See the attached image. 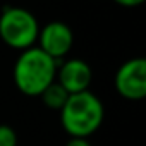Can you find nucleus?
<instances>
[{
	"label": "nucleus",
	"mask_w": 146,
	"mask_h": 146,
	"mask_svg": "<svg viewBox=\"0 0 146 146\" xmlns=\"http://www.w3.org/2000/svg\"><path fill=\"white\" fill-rule=\"evenodd\" d=\"M58 64L60 62L41 52L38 46L23 50L12 69L16 88L26 96H40L52 83H55Z\"/></svg>",
	"instance_id": "obj_1"
},
{
	"label": "nucleus",
	"mask_w": 146,
	"mask_h": 146,
	"mask_svg": "<svg viewBox=\"0 0 146 146\" xmlns=\"http://www.w3.org/2000/svg\"><path fill=\"white\" fill-rule=\"evenodd\" d=\"M105 107L102 100L88 91L69 95L60 110V124L70 137H90L103 124Z\"/></svg>",
	"instance_id": "obj_2"
},
{
	"label": "nucleus",
	"mask_w": 146,
	"mask_h": 146,
	"mask_svg": "<svg viewBox=\"0 0 146 146\" xmlns=\"http://www.w3.org/2000/svg\"><path fill=\"white\" fill-rule=\"evenodd\" d=\"M40 33V23L36 16L17 5H7L0 12V40L9 48L28 50L36 46Z\"/></svg>",
	"instance_id": "obj_3"
},
{
	"label": "nucleus",
	"mask_w": 146,
	"mask_h": 146,
	"mask_svg": "<svg viewBox=\"0 0 146 146\" xmlns=\"http://www.w3.org/2000/svg\"><path fill=\"white\" fill-rule=\"evenodd\" d=\"M115 91L129 102H141L146 96V60L134 57L125 60L115 72Z\"/></svg>",
	"instance_id": "obj_4"
},
{
	"label": "nucleus",
	"mask_w": 146,
	"mask_h": 146,
	"mask_svg": "<svg viewBox=\"0 0 146 146\" xmlns=\"http://www.w3.org/2000/svg\"><path fill=\"white\" fill-rule=\"evenodd\" d=\"M72 45H74V33L64 21H50L40 28L36 46L57 62L69 55Z\"/></svg>",
	"instance_id": "obj_5"
},
{
	"label": "nucleus",
	"mask_w": 146,
	"mask_h": 146,
	"mask_svg": "<svg viewBox=\"0 0 146 146\" xmlns=\"http://www.w3.org/2000/svg\"><path fill=\"white\" fill-rule=\"evenodd\" d=\"M55 81L69 93L76 95L88 91L93 81V70L90 64L83 58H69L57 67Z\"/></svg>",
	"instance_id": "obj_6"
},
{
	"label": "nucleus",
	"mask_w": 146,
	"mask_h": 146,
	"mask_svg": "<svg viewBox=\"0 0 146 146\" xmlns=\"http://www.w3.org/2000/svg\"><path fill=\"white\" fill-rule=\"evenodd\" d=\"M40 98H41V102H43V105H45L46 108H52V110L60 112L62 107L65 105L67 98H69V93L55 81V83H52V84L40 95Z\"/></svg>",
	"instance_id": "obj_7"
},
{
	"label": "nucleus",
	"mask_w": 146,
	"mask_h": 146,
	"mask_svg": "<svg viewBox=\"0 0 146 146\" xmlns=\"http://www.w3.org/2000/svg\"><path fill=\"white\" fill-rule=\"evenodd\" d=\"M0 146H17V132L9 124H0Z\"/></svg>",
	"instance_id": "obj_8"
},
{
	"label": "nucleus",
	"mask_w": 146,
	"mask_h": 146,
	"mask_svg": "<svg viewBox=\"0 0 146 146\" xmlns=\"http://www.w3.org/2000/svg\"><path fill=\"white\" fill-rule=\"evenodd\" d=\"M65 146H93V144L86 137H69V141L65 143Z\"/></svg>",
	"instance_id": "obj_9"
},
{
	"label": "nucleus",
	"mask_w": 146,
	"mask_h": 146,
	"mask_svg": "<svg viewBox=\"0 0 146 146\" xmlns=\"http://www.w3.org/2000/svg\"><path fill=\"white\" fill-rule=\"evenodd\" d=\"M113 2L122 5V7H137V5H141L144 2V0H113Z\"/></svg>",
	"instance_id": "obj_10"
}]
</instances>
